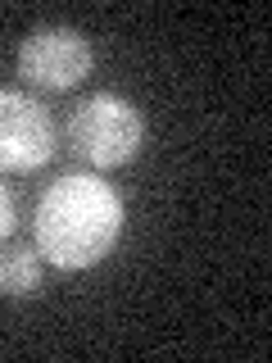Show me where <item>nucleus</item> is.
<instances>
[{"label": "nucleus", "instance_id": "obj_6", "mask_svg": "<svg viewBox=\"0 0 272 363\" xmlns=\"http://www.w3.org/2000/svg\"><path fill=\"white\" fill-rule=\"evenodd\" d=\"M14 236V196H9V186L0 182V245Z\"/></svg>", "mask_w": 272, "mask_h": 363}, {"label": "nucleus", "instance_id": "obj_3", "mask_svg": "<svg viewBox=\"0 0 272 363\" xmlns=\"http://www.w3.org/2000/svg\"><path fill=\"white\" fill-rule=\"evenodd\" d=\"M91 64H96V50L77 28H32L18 45V77L28 86L41 91H73L77 82H86Z\"/></svg>", "mask_w": 272, "mask_h": 363}, {"label": "nucleus", "instance_id": "obj_2", "mask_svg": "<svg viewBox=\"0 0 272 363\" xmlns=\"http://www.w3.org/2000/svg\"><path fill=\"white\" fill-rule=\"evenodd\" d=\"M68 145L77 159H86L100 173L128 168L145 145V118L128 96L113 91H96V96L77 100V109L68 113Z\"/></svg>", "mask_w": 272, "mask_h": 363}, {"label": "nucleus", "instance_id": "obj_1", "mask_svg": "<svg viewBox=\"0 0 272 363\" xmlns=\"http://www.w3.org/2000/svg\"><path fill=\"white\" fill-rule=\"evenodd\" d=\"M128 223L123 196L96 173H64L41 191L37 218H32V245L50 268L86 272L113 255Z\"/></svg>", "mask_w": 272, "mask_h": 363}, {"label": "nucleus", "instance_id": "obj_5", "mask_svg": "<svg viewBox=\"0 0 272 363\" xmlns=\"http://www.w3.org/2000/svg\"><path fill=\"white\" fill-rule=\"evenodd\" d=\"M45 281V259L37 245H0V295H37Z\"/></svg>", "mask_w": 272, "mask_h": 363}, {"label": "nucleus", "instance_id": "obj_4", "mask_svg": "<svg viewBox=\"0 0 272 363\" xmlns=\"http://www.w3.org/2000/svg\"><path fill=\"white\" fill-rule=\"evenodd\" d=\"M55 159V118L37 96L0 91V173H37Z\"/></svg>", "mask_w": 272, "mask_h": 363}]
</instances>
